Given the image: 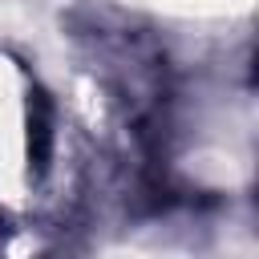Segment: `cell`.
I'll list each match as a JSON object with an SVG mask.
<instances>
[{
  "label": "cell",
  "instance_id": "1",
  "mask_svg": "<svg viewBox=\"0 0 259 259\" xmlns=\"http://www.w3.org/2000/svg\"><path fill=\"white\" fill-rule=\"evenodd\" d=\"M49 142H53V130H49V105H45V97L36 93V97H32V117H28V158L36 162V170H40L45 158H49Z\"/></svg>",
  "mask_w": 259,
  "mask_h": 259
}]
</instances>
